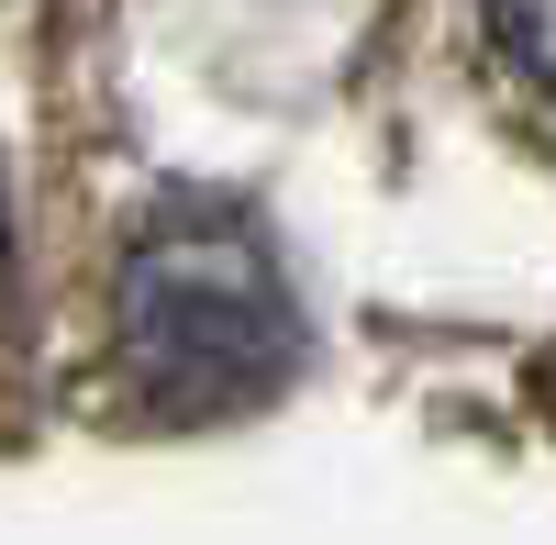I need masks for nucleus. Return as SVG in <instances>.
<instances>
[{
  "label": "nucleus",
  "instance_id": "f03ea898",
  "mask_svg": "<svg viewBox=\"0 0 556 545\" xmlns=\"http://www.w3.org/2000/svg\"><path fill=\"white\" fill-rule=\"evenodd\" d=\"M490 34H501V56L556 101V0H490Z\"/></svg>",
  "mask_w": 556,
  "mask_h": 545
},
{
  "label": "nucleus",
  "instance_id": "f257e3e1",
  "mask_svg": "<svg viewBox=\"0 0 556 545\" xmlns=\"http://www.w3.org/2000/svg\"><path fill=\"white\" fill-rule=\"evenodd\" d=\"M301 324L235 212H167L123 256V368L156 413H245L290 379Z\"/></svg>",
  "mask_w": 556,
  "mask_h": 545
}]
</instances>
